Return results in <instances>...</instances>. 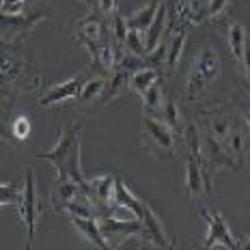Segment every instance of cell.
Listing matches in <instances>:
<instances>
[{"label": "cell", "mask_w": 250, "mask_h": 250, "mask_svg": "<svg viewBox=\"0 0 250 250\" xmlns=\"http://www.w3.org/2000/svg\"><path fill=\"white\" fill-rule=\"evenodd\" d=\"M80 149H82V127L76 123H69L61 132V138L54 145V149L43 155H37V158L48 160L56 168V173H59V179H71L78 186L86 188V179L82 177V168H80Z\"/></svg>", "instance_id": "cell-1"}, {"label": "cell", "mask_w": 250, "mask_h": 250, "mask_svg": "<svg viewBox=\"0 0 250 250\" xmlns=\"http://www.w3.org/2000/svg\"><path fill=\"white\" fill-rule=\"evenodd\" d=\"M220 76V56L211 43H205L196 54L188 76V100H196L205 86Z\"/></svg>", "instance_id": "cell-2"}, {"label": "cell", "mask_w": 250, "mask_h": 250, "mask_svg": "<svg viewBox=\"0 0 250 250\" xmlns=\"http://www.w3.org/2000/svg\"><path fill=\"white\" fill-rule=\"evenodd\" d=\"M76 39L91 52V59L100 65L102 50L108 41H112V33H110V26L104 22V18L95 13H88L76 26Z\"/></svg>", "instance_id": "cell-3"}, {"label": "cell", "mask_w": 250, "mask_h": 250, "mask_svg": "<svg viewBox=\"0 0 250 250\" xmlns=\"http://www.w3.org/2000/svg\"><path fill=\"white\" fill-rule=\"evenodd\" d=\"M143 145L145 151L155 158H173L175 153V132L164 121L155 117L143 119Z\"/></svg>", "instance_id": "cell-4"}, {"label": "cell", "mask_w": 250, "mask_h": 250, "mask_svg": "<svg viewBox=\"0 0 250 250\" xmlns=\"http://www.w3.org/2000/svg\"><path fill=\"white\" fill-rule=\"evenodd\" d=\"M20 216H22V225L26 231V246H30L35 237V229H37V220H39V196H37V184H35V175L33 170L26 173V184H24V192H22V203H20Z\"/></svg>", "instance_id": "cell-5"}, {"label": "cell", "mask_w": 250, "mask_h": 250, "mask_svg": "<svg viewBox=\"0 0 250 250\" xmlns=\"http://www.w3.org/2000/svg\"><path fill=\"white\" fill-rule=\"evenodd\" d=\"M88 201H91L95 216H106L110 213L114 205V194H117V179L112 175H100L95 179H88L84 188Z\"/></svg>", "instance_id": "cell-6"}, {"label": "cell", "mask_w": 250, "mask_h": 250, "mask_svg": "<svg viewBox=\"0 0 250 250\" xmlns=\"http://www.w3.org/2000/svg\"><path fill=\"white\" fill-rule=\"evenodd\" d=\"M201 213H203V218H205V222H207V235H205V244H203V246L205 248L222 246V248H229V250L239 248V244L235 242L233 233L229 231L227 220L220 216V213L209 211L207 207H203Z\"/></svg>", "instance_id": "cell-7"}, {"label": "cell", "mask_w": 250, "mask_h": 250, "mask_svg": "<svg viewBox=\"0 0 250 250\" xmlns=\"http://www.w3.org/2000/svg\"><path fill=\"white\" fill-rule=\"evenodd\" d=\"M97 220H100V229L104 237L110 242V248L119 246L129 235H136V237L143 235V222L138 218H134V220H117L114 216L106 213V216H100Z\"/></svg>", "instance_id": "cell-8"}, {"label": "cell", "mask_w": 250, "mask_h": 250, "mask_svg": "<svg viewBox=\"0 0 250 250\" xmlns=\"http://www.w3.org/2000/svg\"><path fill=\"white\" fill-rule=\"evenodd\" d=\"M140 222H143V235H140V239L145 244H149L153 248H173V239L168 237L164 222L158 218V213L151 209L149 201H145V205H143Z\"/></svg>", "instance_id": "cell-9"}, {"label": "cell", "mask_w": 250, "mask_h": 250, "mask_svg": "<svg viewBox=\"0 0 250 250\" xmlns=\"http://www.w3.org/2000/svg\"><path fill=\"white\" fill-rule=\"evenodd\" d=\"M41 20H45V15H2V41L4 43H15L18 39H24L30 35V30L37 26Z\"/></svg>", "instance_id": "cell-10"}, {"label": "cell", "mask_w": 250, "mask_h": 250, "mask_svg": "<svg viewBox=\"0 0 250 250\" xmlns=\"http://www.w3.org/2000/svg\"><path fill=\"white\" fill-rule=\"evenodd\" d=\"M186 188L190 192L192 201H199L205 190H209V179L205 173V164L203 160L194 158V155H188L186 160Z\"/></svg>", "instance_id": "cell-11"}, {"label": "cell", "mask_w": 250, "mask_h": 250, "mask_svg": "<svg viewBox=\"0 0 250 250\" xmlns=\"http://www.w3.org/2000/svg\"><path fill=\"white\" fill-rule=\"evenodd\" d=\"M84 86V78H71V80L62 82V84L52 86L43 97H41V106H54V104H62L80 97V91Z\"/></svg>", "instance_id": "cell-12"}, {"label": "cell", "mask_w": 250, "mask_h": 250, "mask_svg": "<svg viewBox=\"0 0 250 250\" xmlns=\"http://www.w3.org/2000/svg\"><path fill=\"white\" fill-rule=\"evenodd\" d=\"M80 199H88V196H86L84 188L78 186L76 181H71V179H59V184L52 190V205H54L56 211L65 209L69 203L80 201Z\"/></svg>", "instance_id": "cell-13"}, {"label": "cell", "mask_w": 250, "mask_h": 250, "mask_svg": "<svg viewBox=\"0 0 250 250\" xmlns=\"http://www.w3.org/2000/svg\"><path fill=\"white\" fill-rule=\"evenodd\" d=\"M71 225L82 237H86V242H91L97 248H110L108 239L104 237L102 229H100V220L97 216H71Z\"/></svg>", "instance_id": "cell-14"}, {"label": "cell", "mask_w": 250, "mask_h": 250, "mask_svg": "<svg viewBox=\"0 0 250 250\" xmlns=\"http://www.w3.org/2000/svg\"><path fill=\"white\" fill-rule=\"evenodd\" d=\"M166 13H168V30L170 33H181V30H186V26L194 24L190 0H168Z\"/></svg>", "instance_id": "cell-15"}, {"label": "cell", "mask_w": 250, "mask_h": 250, "mask_svg": "<svg viewBox=\"0 0 250 250\" xmlns=\"http://www.w3.org/2000/svg\"><path fill=\"white\" fill-rule=\"evenodd\" d=\"M160 7H162V0H151L149 4H145L140 11H136L132 15V18H127V26L129 28H134V30H140V33H147L149 30V26L153 24V20H155V15H158L160 11Z\"/></svg>", "instance_id": "cell-16"}, {"label": "cell", "mask_w": 250, "mask_h": 250, "mask_svg": "<svg viewBox=\"0 0 250 250\" xmlns=\"http://www.w3.org/2000/svg\"><path fill=\"white\" fill-rule=\"evenodd\" d=\"M143 205H145V201H143V199H138V196H134L132 192L127 190V186H125L121 179H117V194H114V207H121V209L132 211V213H134V218H138V220H140V216H143Z\"/></svg>", "instance_id": "cell-17"}, {"label": "cell", "mask_w": 250, "mask_h": 250, "mask_svg": "<svg viewBox=\"0 0 250 250\" xmlns=\"http://www.w3.org/2000/svg\"><path fill=\"white\" fill-rule=\"evenodd\" d=\"M129 71L127 69H121V67H114L112 69V78L108 80V86H106V93L102 97V104H108L114 97H119L123 91L129 88Z\"/></svg>", "instance_id": "cell-18"}, {"label": "cell", "mask_w": 250, "mask_h": 250, "mask_svg": "<svg viewBox=\"0 0 250 250\" xmlns=\"http://www.w3.org/2000/svg\"><path fill=\"white\" fill-rule=\"evenodd\" d=\"M155 82H160V69H153V67H145L129 76V88L136 91L138 95H145Z\"/></svg>", "instance_id": "cell-19"}, {"label": "cell", "mask_w": 250, "mask_h": 250, "mask_svg": "<svg viewBox=\"0 0 250 250\" xmlns=\"http://www.w3.org/2000/svg\"><path fill=\"white\" fill-rule=\"evenodd\" d=\"M246 45H248L246 28H244L239 22H233L231 26H229V48H231V54H233V59L237 61V65H242Z\"/></svg>", "instance_id": "cell-20"}, {"label": "cell", "mask_w": 250, "mask_h": 250, "mask_svg": "<svg viewBox=\"0 0 250 250\" xmlns=\"http://www.w3.org/2000/svg\"><path fill=\"white\" fill-rule=\"evenodd\" d=\"M186 41H188L186 30H181V33H173V37L168 39V43H166V62H164V67L168 71H173L177 67V62L181 61V54H184V48H186Z\"/></svg>", "instance_id": "cell-21"}, {"label": "cell", "mask_w": 250, "mask_h": 250, "mask_svg": "<svg viewBox=\"0 0 250 250\" xmlns=\"http://www.w3.org/2000/svg\"><path fill=\"white\" fill-rule=\"evenodd\" d=\"M106 86H108V80L104 76L88 78V80H84V86H82L78 102L80 104H91V102H95L97 97H100V102H102L104 93H106Z\"/></svg>", "instance_id": "cell-22"}, {"label": "cell", "mask_w": 250, "mask_h": 250, "mask_svg": "<svg viewBox=\"0 0 250 250\" xmlns=\"http://www.w3.org/2000/svg\"><path fill=\"white\" fill-rule=\"evenodd\" d=\"M143 102H145V114H147V117L160 119V114H162V106H164L162 86H160V82H155V84L151 86L147 93H145Z\"/></svg>", "instance_id": "cell-23"}, {"label": "cell", "mask_w": 250, "mask_h": 250, "mask_svg": "<svg viewBox=\"0 0 250 250\" xmlns=\"http://www.w3.org/2000/svg\"><path fill=\"white\" fill-rule=\"evenodd\" d=\"M110 33H112V39H114V45H117V50H123L125 48V39H127V33H129V26H127V20L123 18V15L114 13L110 18Z\"/></svg>", "instance_id": "cell-24"}, {"label": "cell", "mask_w": 250, "mask_h": 250, "mask_svg": "<svg viewBox=\"0 0 250 250\" xmlns=\"http://www.w3.org/2000/svg\"><path fill=\"white\" fill-rule=\"evenodd\" d=\"M125 52H129V54H136V56H147L149 50H147V41H145V35L140 33V30H134L129 28L127 33V39H125Z\"/></svg>", "instance_id": "cell-25"}, {"label": "cell", "mask_w": 250, "mask_h": 250, "mask_svg": "<svg viewBox=\"0 0 250 250\" xmlns=\"http://www.w3.org/2000/svg\"><path fill=\"white\" fill-rule=\"evenodd\" d=\"M160 121H164L173 132H181V114L177 110V104L173 100H166L162 106V114H160Z\"/></svg>", "instance_id": "cell-26"}, {"label": "cell", "mask_w": 250, "mask_h": 250, "mask_svg": "<svg viewBox=\"0 0 250 250\" xmlns=\"http://www.w3.org/2000/svg\"><path fill=\"white\" fill-rule=\"evenodd\" d=\"M22 190H18L13 184H2L0 186V203L2 205H13V207H20V203H22Z\"/></svg>", "instance_id": "cell-27"}, {"label": "cell", "mask_w": 250, "mask_h": 250, "mask_svg": "<svg viewBox=\"0 0 250 250\" xmlns=\"http://www.w3.org/2000/svg\"><path fill=\"white\" fill-rule=\"evenodd\" d=\"M11 134H13V138H18V140L28 138V134H30V121H28V117H26V114H20V117L11 123Z\"/></svg>", "instance_id": "cell-28"}, {"label": "cell", "mask_w": 250, "mask_h": 250, "mask_svg": "<svg viewBox=\"0 0 250 250\" xmlns=\"http://www.w3.org/2000/svg\"><path fill=\"white\" fill-rule=\"evenodd\" d=\"M192 4V18L194 24H201L207 18V9H209V0H190Z\"/></svg>", "instance_id": "cell-29"}, {"label": "cell", "mask_w": 250, "mask_h": 250, "mask_svg": "<svg viewBox=\"0 0 250 250\" xmlns=\"http://www.w3.org/2000/svg\"><path fill=\"white\" fill-rule=\"evenodd\" d=\"M26 0H2L0 9H2V15H22Z\"/></svg>", "instance_id": "cell-30"}, {"label": "cell", "mask_w": 250, "mask_h": 250, "mask_svg": "<svg viewBox=\"0 0 250 250\" xmlns=\"http://www.w3.org/2000/svg\"><path fill=\"white\" fill-rule=\"evenodd\" d=\"M229 0H209V9H207V20H216L218 15L227 9Z\"/></svg>", "instance_id": "cell-31"}, {"label": "cell", "mask_w": 250, "mask_h": 250, "mask_svg": "<svg viewBox=\"0 0 250 250\" xmlns=\"http://www.w3.org/2000/svg\"><path fill=\"white\" fill-rule=\"evenodd\" d=\"M97 9H100V15H106L110 20L117 13V0H97Z\"/></svg>", "instance_id": "cell-32"}, {"label": "cell", "mask_w": 250, "mask_h": 250, "mask_svg": "<svg viewBox=\"0 0 250 250\" xmlns=\"http://www.w3.org/2000/svg\"><path fill=\"white\" fill-rule=\"evenodd\" d=\"M242 67H244V71H246V78H248V82H250V43L246 45V50H244Z\"/></svg>", "instance_id": "cell-33"}, {"label": "cell", "mask_w": 250, "mask_h": 250, "mask_svg": "<svg viewBox=\"0 0 250 250\" xmlns=\"http://www.w3.org/2000/svg\"><path fill=\"white\" fill-rule=\"evenodd\" d=\"M239 248H244V250H250V237L246 239V242H242V244H239Z\"/></svg>", "instance_id": "cell-34"}, {"label": "cell", "mask_w": 250, "mask_h": 250, "mask_svg": "<svg viewBox=\"0 0 250 250\" xmlns=\"http://www.w3.org/2000/svg\"><path fill=\"white\" fill-rule=\"evenodd\" d=\"M244 121H246V125L250 127V110H244Z\"/></svg>", "instance_id": "cell-35"}]
</instances>
